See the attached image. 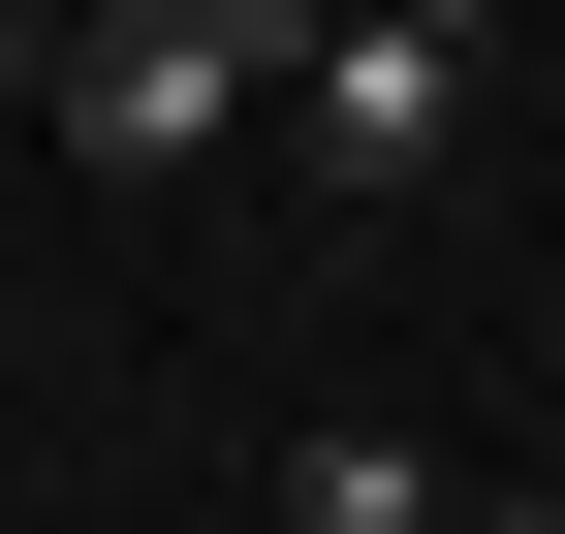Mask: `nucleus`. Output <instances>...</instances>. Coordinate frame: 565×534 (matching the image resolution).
<instances>
[{"mask_svg":"<svg viewBox=\"0 0 565 534\" xmlns=\"http://www.w3.org/2000/svg\"><path fill=\"white\" fill-rule=\"evenodd\" d=\"M282 63H315V0H95V32H63V158H95V189H158V158H221V126L282 95Z\"/></svg>","mask_w":565,"mask_h":534,"instance_id":"f257e3e1","label":"nucleus"},{"mask_svg":"<svg viewBox=\"0 0 565 534\" xmlns=\"http://www.w3.org/2000/svg\"><path fill=\"white\" fill-rule=\"evenodd\" d=\"M282 95H315L345 189H440V158H471V32H440V0H315V63H282Z\"/></svg>","mask_w":565,"mask_h":534,"instance_id":"f03ea898","label":"nucleus"},{"mask_svg":"<svg viewBox=\"0 0 565 534\" xmlns=\"http://www.w3.org/2000/svg\"><path fill=\"white\" fill-rule=\"evenodd\" d=\"M471 534H565V503H471Z\"/></svg>","mask_w":565,"mask_h":534,"instance_id":"20e7f679","label":"nucleus"},{"mask_svg":"<svg viewBox=\"0 0 565 534\" xmlns=\"http://www.w3.org/2000/svg\"><path fill=\"white\" fill-rule=\"evenodd\" d=\"M282 534H471V472H440V440H377V409H345V440H282Z\"/></svg>","mask_w":565,"mask_h":534,"instance_id":"7ed1b4c3","label":"nucleus"}]
</instances>
